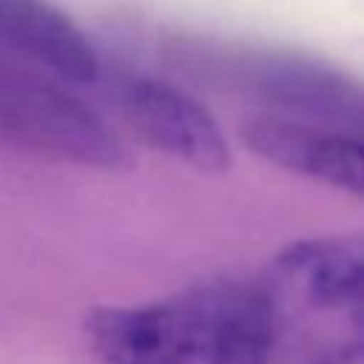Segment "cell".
<instances>
[{
    "label": "cell",
    "instance_id": "obj_2",
    "mask_svg": "<svg viewBox=\"0 0 364 364\" xmlns=\"http://www.w3.org/2000/svg\"><path fill=\"white\" fill-rule=\"evenodd\" d=\"M0 142L88 168L125 165L108 122L77 97L37 77L0 71Z\"/></svg>",
    "mask_w": 364,
    "mask_h": 364
},
{
    "label": "cell",
    "instance_id": "obj_1",
    "mask_svg": "<svg viewBox=\"0 0 364 364\" xmlns=\"http://www.w3.org/2000/svg\"><path fill=\"white\" fill-rule=\"evenodd\" d=\"M85 330L105 364H267L276 347L264 287L230 279L94 310Z\"/></svg>",
    "mask_w": 364,
    "mask_h": 364
},
{
    "label": "cell",
    "instance_id": "obj_5",
    "mask_svg": "<svg viewBox=\"0 0 364 364\" xmlns=\"http://www.w3.org/2000/svg\"><path fill=\"white\" fill-rule=\"evenodd\" d=\"M242 139L253 154L279 168L355 196L364 191V159L355 136L324 131L299 117L256 114L245 119Z\"/></svg>",
    "mask_w": 364,
    "mask_h": 364
},
{
    "label": "cell",
    "instance_id": "obj_6",
    "mask_svg": "<svg viewBox=\"0 0 364 364\" xmlns=\"http://www.w3.org/2000/svg\"><path fill=\"white\" fill-rule=\"evenodd\" d=\"M0 43L71 82H91L100 74L85 34L46 0H0Z\"/></svg>",
    "mask_w": 364,
    "mask_h": 364
},
{
    "label": "cell",
    "instance_id": "obj_7",
    "mask_svg": "<svg viewBox=\"0 0 364 364\" xmlns=\"http://www.w3.org/2000/svg\"><path fill=\"white\" fill-rule=\"evenodd\" d=\"M250 82L284 117L324 119L333 125L361 119V94L338 71L299 57H264Z\"/></svg>",
    "mask_w": 364,
    "mask_h": 364
},
{
    "label": "cell",
    "instance_id": "obj_4",
    "mask_svg": "<svg viewBox=\"0 0 364 364\" xmlns=\"http://www.w3.org/2000/svg\"><path fill=\"white\" fill-rule=\"evenodd\" d=\"M122 108L145 142L193 171L222 173L230 168V151L219 122L185 91L162 80L134 77L122 88Z\"/></svg>",
    "mask_w": 364,
    "mask_h": 364
},
{
    "label": "cell",
    "instance_id": "obj_3",
    "mask_svg": "<svg viewBox=\"0 0 364 364\" xmlns=\"http://www.w3.org/2000/svg\"><path fill=\"white\" fill-rule=\"evenodd\" d=\"M361 267L364 250L355 236L307 239L273 262L264 293L273 313L299 304L321 318L361 324Z\"/></svg>",
    "mask_w": 364,
    "mask_h": 364
}]
</instances>
